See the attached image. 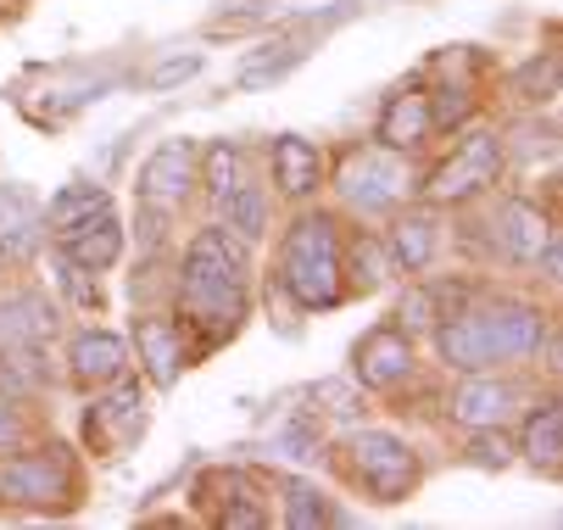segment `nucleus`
Returning <instances> with one entry per match:
<instances>
[{
    "mask_svg": "<svg viewBox=\"0 0 563 530\" xmlns=\"http://www.w3.org/2000/svg\"><path fill=\"white\" fill-rule=\"evenodd\" d=\"M179 308H185V324L201 330V352L229 341L240 319H246V241L229 235L223 223H207L185 246Z\"/></svg>",
    "mask_w": 563,
    "mask_h": 530,
    "instance_id": "f257e3e1",
    "label": "nucleus"
},
{
    "mask_svg": "<svg viewBox=\"0 0 563 530\" xmlns=\"http://www.w3.org/2000/svg\"><path fill=\"white\" fill-rule=\"evenodd\" d=\"M346 252L335 235V218L330 212H301L290 230H285V252H279V285L296 296V308L318 313V308H335L346 296Z\"/></svg>",
    "mask_w": 563,
    "mask_h": 530,
    "instance_id": "f03ea898",
    "label": "nucleus"
},
{
    "mask_svg": "<svg viewBox=\"0 0 563 530\" xmlns=\"http://www.w3.org/2000/svg\"><path fill=\"white\" fill-rule=\"evenodd\" d=\"M0 497L23 503V508H67L73 503V464L62 446H40V452H18L0 459Z\"/></svg>",
    "mask_w": 563,
    "mask_h": 530,
    "instance_id": "7ed1b4c3",
    "label": "nucleus"
},
{
    "mask_svg": "<svg viewBox=\"0 0 563 530\" xmlns=\"http://www.w3.org/2000/svg\"><path fill=\"white\" fill-rule=\"evenodd\" d=\"M335 190H341V201H346V207H357V212H368V218H374V212L401 207V196L413 190V179H408V168L396 163V151L368 145V151H352V157H346V168H341Z\"/></svg>",
    "mask_w": 563,
    "mask_h": 530,
    "instance_id": "20e7f679",
    "label": "nucleus"
},
{
    "mask_svg": "<svg viewBox=\"0 0 563 530\" xmlns=\"http://www.w3.org/2000/svg\"><path fill=\"white\" fill-rule=\"evenodd\" d=\"M352 464L363 475V486L374 492V503H401L413 486H419V459L413 446L390 435V430H363L352 441Z\"/></svg>",
    "mask_w": 563,
    "mask_h": 530,
    "instance_id": "39448f33",
    "label": "nucleus"
},
{
    "mask_svg": "<svg viewBox=\"0 0 563 530\" xmlns=\"http://www.w3.org/2000/svg\"><path fill=\"white\" fill-rule=\"evenodd\" d=\"M497 174H503V140L497 134H486V129H474V134H463V145L452 151V157L430 174V201H468V196H479V190H492L497 185Z\"/></svg>",
    "mask_w": 563,
    "mask_h": 530,
    "instance_id": "423d86ee",
    "label": "nucleus"
},
{
    "mask_svg": "<svg viewBox=\"0 0 563 530\" xmlns=\"http://www.w3.org/2000/svg\"><path fill=\"white\" fill-rule=\"evenodd\" d=\"M145 435V397H140V380H112V391L101 402H90L85 413V441L90 452H101V459H112V452H129L134 441Z\"/></svg>",
    "mask_w": 563,
    "mask_h": 530,
    "instance_id": "0eeeda50",
    "label": "nucleus"
},
{
    "mask_svg": "<svg viewBox=\"0 0 563 530\" xmlns=\"http://www.w3.org/2000/svg\"><path fill=\"white\" fill-rule=\"evenodd\" d=\"M196 157H201V145L196 140H163L151 151V157L140 163V179H134V196L145 201V207H156V212H174V207H185V196H190V185H196Z\"/></svg>",
    "mask_w": 563,
    "mask_h": 530,
    "instance_id": "6e6552de",
    "label": "nucleus"
},
{
    "mask_svg": "<svg viewBox=\"0 0 563 530\" xmlns=\"http://www.w3.org/2000/svg\"><path fill=\"white\" fill-rule=\"evenodd\" d=\"M479 341H486V363H514V357H536L547 341V313L530 301H497V308L474 313Z\"/></svg>",
    "mask_w": 563,
    "mask_h": 530,
    "instance_id": "1a4fd4ad",
    "label": "nucleus"
},
{
    "mask_svg": "<svg viewBox=\"0 0 563 530\" xmlns=\"http://www.w3.org/2000/svg\"><path fill=\"white\" fill-rule=\"evenodd\" d=\"M352 374L368 391H390L413 374V335L401 324H374L357 346H352Z\"/></svg>",
    "mask_w": 563,
    "mask_h": 530,
    "instance_id": "9d476101",
    "label": "nucleus"
},
{
    "mask_svg": "<svg viewBox=\"0 0 563 530\" xmlns=\"http://www.w3.org/2000/svg\"><path fill=\"white\" fill-rule=\"evenodd\" d=\"M56 335V308L40 290H18L0 301V352H40Z\"/></svg>",
    "mask_w": 563,
    "mask_h": 530,
    "instance_id": "9b49d317",
    "label": "nucleus"
},
{
    "mask_svg": "<svg viewBox=\"0 0 563 530\" xmlns=\"http://www.w3.org/2000/svg\"><path fill=\"white\" fill-rule=\"evenodd\" d=\"M56 246H62L67 263L101 274V268H112V263L123 257V230H118V218H112V207H107V212H96V218H85V223H73V230H56Z\"/></svg>",
    "mask_w": 563,
    "mask_h": 530,
    "instance_id": "f8f14e48",
    "label": "nucleus"
},
{
    "mask_svg": "<svg viewBox=\"0 0 563 530\" xmlns=\"http://www.w3.org/2000/svg\"><path fill=\"white\" fill-rule=\"evenodd\" d=\"M268 163H274L279 196H290V201H307L318 185H324V151H318L312 140H301V134H279L268 145Z\"/></svg>",
    "mask_w": 563,
    "mask_h": 530,
    "instance_id": "ddd939ff",
    "label": "nucleus"
},
{
    "mask_svg": "<svg viewBox=\"0 0 563 530\" xmlns=\"http://www.w3.org/2000/svg\"><path fill=\"white\" fill-rule=\"evenodd\" d=\"M134 341H140V363L151 374L156 391H174L179 386V368H185V330L168 319H134Z\"/></svg>",
    "mask_w": 563,
    "mask_h": 530,
    "instance_id": "4468645a",
    "label": "nucleus"
},
{
    "mask_svg": "<svg viewBox=\"0 0 563 530\" xmlns=\"http://www.w3.org/2000/svg\"><path fill=\"white\" fill-rule=\"evenodd\" d=\"M67 368H73L78 386H112L118 374L129 368V346L112 330H85V335H73V346H67Z\"/></svg>",
    "mask_w": 563,
    "mask_h": 530,
    "instance_id": "2eb2a0df",
    "label": "nucleus"
},
{
    "mask_svg": "<svg viewBox=\"0 0 563 530\" xmlns=\"http://www.w3.org/2000/svg\"><path fill=\"white\" fill-rule=\"evenodd\" d=\"M430 96L424 90H396L390 101H385V112H379V129H374V140L385 145V151H419L424 140H430Z\"/></svg>",
    "mask_w": 563,
    "mask_h": 530,
    "instance_id": "dca6fc26",
    "label": "nucleus"
},
{
    "mask_svg": "<svg viewBox=\"0 0 563 530\" xmlns=\"http://www.w3.org/2000/svg\"><path fill=\"white\" fill-rule=\"evenodd\" d=\"M497 235H503V252H508L514 263H536V252H541L547 241H558V235H552V218H547L536 201H519V196H508V201L497 207Z\"/></svg>",
    "mask_w": 563,
    "mask_h": 530,
    "instance_id": "f3484780",
    "label": "nucleus"
},
{
    "mask_svg": "<svg viewBox=\"0 0 563 530\" xmlns=\"http://www.w3.org/2000/svg\"><path fill=\"white\" fill-rule=\"evenodd\" d=\"M508 413H514V386H508V380H486V374H468V380L452 391V419L468 424V430L508 424Z\"/></svg>",
    "mask_w": 563,
    "mask_h": 530,
    "instance_id": "a211bd4d",
    "label": "nucleus"
},
{
    "mask_svg": "<svg viewBox=\"0 0 563 530\" xmlns=\"http://www.w3.org/2000/svg\"><path fill=\"white\" fill-rule=\"evenodd\" d=\"M45 235V212L23 185H0V257H29Z\"/></svg>",
    "mask_w": 563,
    "mask_h": 530,
    "instance_id": "6ab92c4d",
    "label": "nucleus"
},
{
    "mask_svg": "<svg viewBox=\"0 0 563 530\" xmlns=\"http://www.w3.org/2000/svg\"><path fill=\"white\" fill-rule=\"evenodd\" d=\"M301 62H307V40H279V45H263V51H252L246 62H240L234 85H240V90H268V85L290 79V73H296Z\"/></svg>",
    "mask_w": 563,
    "mask_h": 530,
    "instance_id": "aec40b11",
    "label": "nucleus"
},
{
    "mask_svg": "<svg viewBox=\"0 0 563 530\" xmlns=\"http://www.w3.org/2000/svg\"><path fill=\"white\" fill-rule=\"evenodd\" d=\"M435 241H441V235H435V218H430V212H408V218H396V230H390L385 252H390L396 268L424 274L430 257H435Z\"/></svg>",
    "mask_w": 563,
    "mask_h": 530,
    "instance_id": "412c9836",
    "label": "nucleus"
},
{
    "mask_svg": "<svg viewBox=\"0 0 563 530\" xmlns=\"http://www.w3.org/2000/svg\"><path fill=\"white\" fill-rule=\"evenodd\" d=\"M519 452L541 475H558V452H563V408H558V397L536 402V413L525 419V446Z\"/></svg>",
    "mask_w": 563,
    "mask_h": 530,
    "instance_id": "4be33fe9",
    "label": "nucleus"
},
{
    "mask_svg": "<svg viewBox=\"0 0 563 530\" xmlns=\"http://www.w3.org/2000/svg\"><path fill=\"white\" fill-rule=\"evenodd\" d=\"M218 212H223V230L240 241H263V230H268V196L252 179L234 185L229 196H218Z\"/></svg>",
    "mask_w": 563,
    "mask_h": 530,
    "instance_id": "5701e85b",
    "label": "nucleus"
},
{
    "mask_svg": "<svg viewBox=\"0 0 563 530\" xmlns=\"http://www.w3.org/2000/svg\"><path fill=\"white\" fill-rule=\"evenodd\" d=\"M196 179L218 196H229L234 185H246V151H240L234 140H212L207 145V157H196Z\"/></svg>",
    "mask_w": 563,
    "mask_h": 530,
    "instance_id": "b1692460",
    "label": "nucleus"
},
{
    "mask_svg": "<svg viewBox=\"0 0 563 530\" xmlns=\"http://www.w3.org/2000/svg\"><path fill=\"white\" fill-rule=\"evenodd\" d=\"M107 207H112V196L101 185H62L51 196V207H45V230H73V223H85Z\"/></svg>",
    "mask_w": 563,
    "mask_h": 530,
    "instance_id": "393cba45",
    "label": "nucleus"
},
{
    "mask_svg": "<svg viewBox=\"0 0 563 530\" xmlns=\"http://www.w3.org/2000/svg\"><path fill=\"white\" fill-rule=\"evenodd\" d=\"M341 268H352V290H363V296L379 290L385 274H396L385 241H374V235H357V241H352V263H341Z\"/></svg>",
    "mask_w": 563,
    "mask_h": 530,
    "instance_id": "a878e982",
    "label": "nucleus"
},
{
    "mask_svg": "<svg viewBox=\"0 0 563 530\" xmlns=\"http://www.w3.org/2000/svg\"><path fill=\"white\" fill-rule=\"evenodd\" d=\"M335 514H330V503H324V492L318 486H307V481H290L285 486V525L290 530H312V525H330Z\"/></svg>",
    "mask_w": 563,
    "mask_h": 530,
    "instance_id": "bb28decb",
    "label": "nucleus"
},
{
    "mask_svg": "<svg viewBox=\"0 0 563 530\" xmlns=\"http://www.w3.org/2000/svg\"><path fill=\"white\" fill-rule=\"evenodd\" d=\"M201 67H207V56H201V51H174V56H163V62H156V67L145 73V90H156V96H163V90H179V85H190V79H196Z\"/></svg>",
    "mask_w": 563,
    "mask_h": 530,
    "instance_id": "cd10ccee",
    "label": "nucleus"
},
{
    "mask_svg": "<svg viewBox=\"0 0 563 530\" xmlns=\"http://www.w3.org/2000/svg\"><path fill=\"white\" fill-rule=\"evenodd\" d=\"M396 324L401 330H435L441 324V313H435V290H424V285H413L408 296H401V308H396Z\"/></svg>",
    "mask_w": 563,
    "mask_h": 530,
    "instance_id": "c85d7f7f",
    "label": "nucleus"
},
{
    "mask_svg": "<svg viewBox=\"0 0 563 530\" xmlns=\"http://www.w3.org/2000/svg\"><path fill=\"white\" fill-rule=\"evenodd\" d=\"M508 459H514V446H508L503 424H492V430H479V441L468 446V464H479V470H508Z\"/></svg>",
    "mask_w": 563,
    "mask_h": 530,
    "instance_id": "c756f323",
    "label": "nucleus"
},
{
    "mask_svg": "<svg viewBox=\"0 0 563 530\" xmlns=\"http://www.w3.org/2000/svg\"><path fill=\"white\" fill-rule=\"evenodd\" d=\"M519 90H525V101H552V96H558V56L530 62V67L519 73Z\"/></svg>",
    "mask_w": 563,
    "mask_h": 530,
    "instance_id": "7c9ffc66",
    "label": "nucleus"
},
{
    "mask_svg": "<svg viewBox=\"0 0 563 530\" xmlns=\"http://www.w3.org/2000/svg\"><path fill=\"white\" fill-rule=\"evenodd\" d=\"M218 7H223V23L218 29H252V23H263L279 7V0H218Z\"/></svg>",
    "mask_w": 563,
    "mask_h": 530,
    "instance_id": "2f4dec72",
    "label": "nucleus"
},
{
    "mask_svg": "<svg viewBox=\"0 0 563 530\" xmlns=\"http://www.w3.org/2000/svg\"><path fill=\"white\" fill-rule=\"evenodd\" d=\"M218 525H223V530H257V525H268V514H263L257 503L240 497V503H229V508L218 514Z\"/></svg>",
    "mask_w": 563,
    "mask_h": 530,
    "instance_id": "473e14b6",
    "label": "nucleus"
},
{
    "mask_svg": "<svg viewBox=\"0 0 563 530\" xmlns=\"http://www.w3.org/2000/svg\"><path fill=\"white\" fill-rule=\"evenodd\" d=\"M279 446L290 452V459H296V464H307V459H318V441H312L307 430H285V435H279Z\"/></svg>",
    "mask_w": 563,
    "mask_h": 530,
    "instance_id": "72a5a7b5",
    "label": "nucleus"
},
{
    "mask_svg": "<svg viewBox=\"0 0 563 530\" xmlns=\"http://www.w3.org/2000/svg\"><path fill=\"white\" fill-rule=\"evenodd\" d=\"M18 435H23V413H18L7 397H0V446H12Z\"/></svg>",
    "mask_w": 563,
    "mask_h": 530,
    "instance_id": "f704fd0d",
    "label": "nucleus"
}]
</instances>
